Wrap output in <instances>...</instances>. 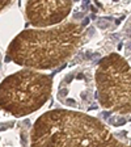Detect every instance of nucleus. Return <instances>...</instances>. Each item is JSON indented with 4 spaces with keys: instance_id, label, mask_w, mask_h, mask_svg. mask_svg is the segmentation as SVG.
I'll list each match as a JSON object with an SVG mask.
<instances>
[{
    "instance_id": "nucleus-3",
    "label": "nucleus",
    "mask_w": 131,
    "mask_h": 147,
    "mask_svg": "<svg viewBox=\"0 0 131 147\" xmlns=\"http://www.w3.org/2000/svg\"><path fill=\"white\" fill-rule=\"evenodd\" d=\"M52 92V78L24 68L0 83V110L13 117H26L40 110Z\"/></svg>"
},
{
    "instance_id": "nucleus-1",
    "label": "nucleus",
    "mask_w": 131,
    "mask_h": 147,
    "mask_svg": "<svg viewBox=\"0 0 131 147\" xmlns=\"http://www.w3.org/2000/svg\"><path fill=\"white\" fill-rule=\"evenodd\" d=\"M30 147H131L98 118L71 109H52L34 122Z\"/></svg>"
},
{
    "instance_id": "nucleus-6",
    "label": "nucleus",
    "mask_w": 131,
    "mask_h": 147,
    "mask_svg": "<svg viewBox=\"0 0 131 147\" xmlns=\"http://www.w3.org/2000/svg\"><path fill=\"white\" fill-rule=\"evenodd\" d=\"M11 4H12L11 1H0V12H1L4 8H7L8 5H11Z\"/></svg>"
},
{
    "instance_id": "nucleus-2",
    "label": "nucleus",
    "mask_w": 131,
    "mask_h": 147,
    "mask_svg": "<svg viewBox=\"0 0 131 147\" xmlns=\"http://www.w3.org/2000/svg\"><path fill=\"white\" fill-rule=\"evenodd\" d=\"M83 36L84 29L77 22H63L47 29H26L11 41L7 58L29 70H52L76 53Z\"/></svg>"
},
{
    "instance_id": "nucleus-4",
    "label": "nucleus",
    "mask_w": 131,
    "mask_h": 147,
    "mask_svg": "<svg viewBox=\"0 0 131 147\" xmlns=\"http://www.w3.org/2000/svg\"><path fill=\"white\" fill-rule=\"evenodd\" d=\"M96 93L101 108L131 116V63L118 53H110L98 62L95 71Z\"/></svg>"
},
{
    "instance_id": "nucleus-5",
    "label": "nucleus",
    "mask_w": 131,
    "mask_h": 147,
    "mask_svg": "<svg viewBox=\"0 0 131 147\" xmlns=\"http://www.w3.org/2000/svg\"><path fill=\"white\" fill-rule=\"evenodd\" d=\"M73 3L67 0H41L25 3V17L36 29H47L63 24L72 11Z\"/></svg>"
}]
</instances>
